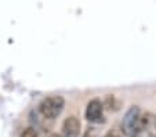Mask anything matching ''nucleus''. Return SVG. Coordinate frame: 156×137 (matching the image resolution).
<instances>
[{
  "instance_id": "f257e3e1",
  "label": "nucleus",
  "mask_w": 156,
  "mask_h": 137,
  "mask_svg": "<svg viewBox=\"0 0 156 137\" xmlns=\"http://www.w3.org/2000/svg\"><path fill=\"white\" fill-rule=\"evenodd\" d=\"M65 107V100L61 96H48L39 104V114L46 121H53L61 115Z\"/></svg>"
},
{
  "instance_id": "f03ea898",
  "label": "nucleus",
  "mask_w": 156,
  "mask_h": 137,
  "mask_svg": "<svg viewBox=\"0 0 156 137\" xmlns=\"http://www.w3.org/2000/svg\"><path fill=\"white\" fill-rule=\"evenodd\" d=\"M140 121H141V110H140L138 105H131L129 110L126 111L123 116V121H122V132L126 137H131L134 134V132L137 130L140 125Z\"/></svg>"
},
{
  "instance_id": "7ed1b4c3",
  "label": "nucleus",
  "mask_w": 156,
  "mask_h": 137,
  "mask_svg": "<svg viewBox=\"0 0 156 137\" xmlns=\"http://www.w3.org/2000/svg\"><path fill=\"white\" fill-rule=\"evenodd\" d=\"M131 137H156V115L152 112H145Z\"/></svg>"
},
{
  "instance_id": "20e7f679",
  "label": "nucleus",
  "mask_w": 156,
  "mask_h": 137,
  "mask_svg": "<svg viewBox=\"0 0 156 137\" xmlns=\"http://www.w3.org/2000/svg\"><path fill=\"white\" fill-rule=\"evenodd\" d=\"M86 118L91 123L104 122V103L98 99L91 100L86 108Z\"/></svg>"
},
{
  "instance_id": "39448f33",
  "label": "nucleus",
  "mask_w": 156,
  "mask_h": 137,
  "mask_svg": "<svg viewBox=\"0 0 156 137\" xmlns=\"http://www.w3.org/2000/svg\"><path fill=\"white\" fill-rule=\"evenodd\" d=\"M62 137H80V121L76 116H68L62 125Z\"/></svg>"
},
{
  "instance_id": "423d86ee",
  "label": "nucleus",
  "mask_w": 156,
  "mask_h": 137,
  "mask_svg": "<svg viewBox=\"0 0 156 137\" xmlns=\"http://www.w3.org/2000/svg\"><path fill=\"white\" fill-rule=\"evenodd\" d=\"M104 137H124V134H123V132H122V129H112V130H109Z\"/></svg>"
},
{
  "instance_id": "0eeeda50",
  "label": "nucleus",
  "mask_w": 156,
  "mask_h": 137,
  "mask_svg": "<svg viewBox=\"0 0 156 137\" xmlns=\"http://www.w3.org/2000/svg\"><path fill=\"white\" fill-rule=\"evenodd\" d=\"M21 137H37V134H36V130L33 128H27L22 132Z\"/></svg>"
},
{
  "instance_id": "6e6552de",
  "label": "nucleus",
  "mask_w": 156,
  "mask_h": 137,
  "mask_svg": "<svg viewBox=\"0 0 156 137\" xmlns=\"http://www.w3.org/2000/svg\"><path fill=\"white\" fill-rule=\"evenodd\" d=\"M94 134H93V132L91 130H87L86 132V134H84V137H93Z\"/></svg>"
},
{
  "instance_id": "1a4fd4ad",
  "label": "nucleus",
  "mask_w": 156,
  "mask_h": 137,
  "mask_svg": "<svg viewBox=\"0 0 156 137\" xmlns=\"http://www.w3.org/2000/svg\"><path fill=\"white\" fill-rule=\"evenodd\" d=\"M48 137H62L61 134H57V133H53V134H50Z\"/></svg>"
}]
</instances>
